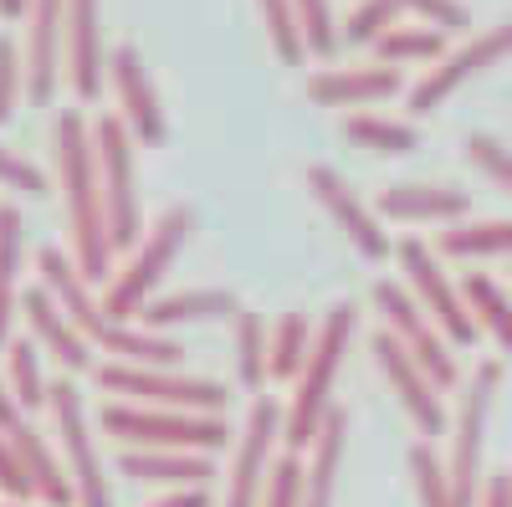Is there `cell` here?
Listing matches in <instances>:
<instances>
[{
  "label": "cell",
  "mask_w": 512,
  "mask_h": 507,
  "mask_svg": "<svg viewBox=\"0 0 512 507\" xmlns=\"http://www.w3.org/2000/svg\"><path fill=\"white\" fill-rule=\"evenodd\" d=\"M52 159H57V185L67 200V241L72 262L88 282H108L113 267V231H108V205L98 180V144H93V118L82 108H62L52 123Z\"/></svg>",
  "instance_id": "obj_1"
},
{
  "label": "cell",
  "mask_w": 512,
  "mask_h": 507,
  "mask_svg": "<svg viewBox=\"0 0 512 507\" xmlns=\"http://www.w3.org/2000/svg\"><path fill=\"white\" fill-rule=\"evenodd\" d=\"M36 272H41V287L52 292V298L67 308V318L82 328V338L108 354V359H123V364H159V369H180L185 349H180V338H169V333H149L139 323H118L108 318L103 308V292H93V282L77 272V262L67 257V251L57 246H41L36 251Z\"/></svg>",
  "instance_id": "obj_2"
},
{
  "label": "cell",
  "mask_w": 512,
  "mask_h": 507,
  "mask_svg": "<svg viewBox=\"0 0 512 507\" xmlns=\"http://www.w3.org/2000/svg\"><path fill=\"white\" fill-rule=\"evenodd\" d=\"M354 323H359V308H354V303H333V308L323 313V323H318L313 354H308L303 374L292 379V405L282 410V441H287L292 456L313 451L323 420L333 415V385H338V369H344Z\"/></svg>",
  "instance_id": "obj_3"
},
{
  "label": "cell",
  "mask_w": 512,
  "mask_h": 507,
  "mask_svg": "<svg viewBox=\"0 0 512 507\" xmlns=\"http://www.w3.org/2000/svg\"><path fill=\"white\" fill-rule=\"evenodd\" d=\"M190 231H195V210H190V205H169L164 216L144 231V241L128 251V262H123V267L108 277V287H103L108 318L139 323V313L159 298V282H164V272L175 267V257L185 251Z\"/></svg>",
  "instance_id": "obj_4"
},
{
  "label": "cell",
  "mask_w": 512,
  "mask_h": 507,
  "mask_svg": "<svg viewBox=\"0 0 512 507\" xmlns=\"http://www.w3.org/2000/svg\"><path fill=\"white\" fill-rule=\"evenodd\" d=\"M98 426L123 446H149V451H221L231 441L221 415H195V410H164V405H134V400H108L98 410Z\"/></svg>",
  "instance_id": "obj_5"
},
{
  "label": "cell",
  "mask_w": 512,
  "mask_h": 507,
  "mask_svg": "<svg viewBox=\"0 0 512 507\" xmlns=\"http://www.w3.org/2000/svg\"><path fill=\"white\" fill-rule=\"evenodd\" d=\"M93 144H98V180H103V205H108V231L113 251H134L144 241V200H139V164H134V129L123 113H98L93 118Z\"/></svg>",
  "instance_id": "obj_6"
},
{
  "label": "cell",
  "mask_w": 512,
  "mask_h": 507,
  "mask_svg": "<svg viewBox=\"0 0 512 507\" xmlns=\"http://www.w3.org/2000/svg\"><path fill=\"white\" fill-rule=\"evenodd\" d=\"M93 379L113 400H134V405H164V410H195V415H221L226 410V385L180 369H159V364H123L103 359Z\"/></svg>",
  "instance_id": "obj_7"
},
{
  "label": "cell",
  "mask_w": 512,
  "mask_h": 507,
  "mask_svg": "<svg viewBox=\"0 0 512 507\" xmlns=\"http://www.w3.org/2000/svg\"><path fill=\"white\" fill-rule=\"evenodd\" d=\"M502 364L482 359L472 385L461 390V410L451 420V456H446V477H451V497L456 507H477L482 502V441H487V410L497 395Z\"/></svg>",
  "instance_id": "obj_8"
},
{
  "label": "cell",
  "mask_w": 512,
  "mask_h": 507,
  "mask_svg": "<svg viewBox=\"0 0 512 507\" xmlns=\"http://www.w3.org/2000/svg\"><path fill=\"white\" fill-rule=\"evenodd\" d=\"M47 410H52V436L62 441L67 477L77 487V507H113V492H108V477H103V456L93 446V420H88V405H82V390L72 385V379H52Z\"/></svg>",
  "instance_id": "obj_9"
},
{
  "label": "cell",
  "mask_w": 512,
  "mask_h": 507,
  "mask_svg": "<svg viewBox=\"0 0 512 507\" xmlns=\"http://www.w3.org/2000/svg\"><path fill=\"white\" fill-rule=\"evenodd\" d=\"M369 298H374L384 328H390L400 344L415 354V364L431 374L441 390H456V385H461V364H456V354H451V338L431 323V313L415 303V292L400 287V282H390V277H379Z\"/></svg>",
  "instance_id": "obj_10"
},
{
  "label": "cell",
  "mask_w": 512,
  "mask_h": 507,
  "mask_svg": "<svg viewBox=\"0 0 512 507\" xmlns=\"http://www.w3.org/2000/svg\"><path fill=\"white\" fill-rule=\"evenodd\" d=\"M395 257H400V267H405V277H410V292H415V303L431 313V323L451 338V349H472L477 338H482V328H477V318H472V308H466V298H461V287L446 277V267L436 262V251L425 246V241H400L395 246Z\"/></svg>",
  "instance_id": "obj_11"
},
{
  "label": "cell",
  "mask_w": 512,
  "mask_h": 507,
  "mask_svg": "<svg viewBox=\"0 0 512 507\" xmlns=\"http://www.w3.org/2000/svg\"><path fill=\"white\" fill-rule=\"evenodd\" d=\"M282 441V405L272 395H256L246 410V426L231 451V477H226V502L221 507H262L267 477H272V446Z\"/></svg>",
  "instance_id": "obj_12"
},
{
  "label": "cell",
  "mask_w": 512,
  "mask_h": 507,
  "mask_svg": "<svg viewBox=\"0 0 512 507\" xmlns=\"http://www.w3.org/2000/svg\"><path fill=\"white\" fill-rule=\"evenodd\" d=\"M502 57H512V16L497 21V26H482L477 36H466L456 52H446L436 67H425V77L410 88V113H420V118L436 113L466 77H477L482 67H492Z\"/></svg>",
  "instance_id": "obj_13"
},
{
  "label": "cell",
  "mask_w": 512,
  "mask_h": 507,
  "mask_svg": "<svg viewBox=\"0 0 512 507\" xmlns=\"http://www.w3.org/2000/svg\"><path fill=\"white\" fill-rule=\"evenodd\" d=\"M369 354H374V364H379V374H384V385H390L395 395H400V405H405V415L415 420V431H420V441H431V436H441L446 431V405H441V385L431 374H425L420 364H415V354L400 344V338L390 333V328H379L374 338H369Z\"/></svg>",
  "instance_id": "obj_14"
},
{
  "label": "cell",
  "mask_w": 512,
  "mask_h": 507,
  "mask_svg": "<svg viewBox=\"0 0 512 507\" xmlns=\"http://www.w3.org/2000/svg\"><path fill=\"white\" fill-rule=\"evenodd\" d=\"M21 57H26V98L52 103L57 82L67 77V6L62 0H31Z\"/></svg>",
  "instance_id": "obj_15"
},
{
  "label": "cell",
  "mask_w": 512,
  "mask_h": 507,
  "mask_svg": "<svg viewBox=\"0 0 512 507\" xmlns=\"http://www.w3.org/2000/svg\"><path fill=\"white\" fill-rule=\"evenodd\" d=\"M308 190H313V200L333 216V226L354 241L359 257H369V262L390 257V231H379V210H369V205L359 200V190L338 175L333 164H308Z\"/></svg>",
  "instance_id": "obj_16"
},
{
  "label": "cell",
  "mask_w": 512,
  "mask_h": 507,
  "mask_svg": "<svg viewBox=\"0 0 512 507\" xmlns=\"http://www.w3.org/2000/svg\"><path fill=\"white\" fill-rule=\"evenodd\" d=\"M108 82H113V98H118V113L123 123L134 129V139L144 144H159L169 134V118L159 108V93H154V77L144 67V52L134 41H118L108 52Z\"/></svg>",
  "instance_id": "obj_17"
},
{
  "label": "cell",
  "mask_w": 512,
  "mask_h": 507,
  "mask_svg": "<svg viewBox=\"0 0 512 507\" xmlns=\"http://www.w3.org/2000/svg\"><path fill=\"white\" fill-rule=\"evenodd\" d=\"M405 93V72L384 62H354V67H318L308 72V98L323 108H364L379 98Z\"/></svg>",
  "instance_id": "obj_18"
},
{
  "label": "cell",
  "mask_w": 512,
  "mask_h": 507,
  "mask_svg": "<svg viewBox=\"0 0 512 507\" xmlns=\"http://www.w3.org/2000/svg\"><path fill=\"white\" fill-rule=\"evenodd\" d=\"M21 318L31 323V338H36V344L52 349V359H57L62 369H72V374H77V369H98V364H93L98 349L88 344V338H82V328L67 318V308H62L41 282L21 292Z\"/></svg>",
  "instance_id": "obj_19"
},
{
  "label": "cell",
  "mask_w": 512,
  "mask_h": 507,
  "mask_svg": "<svg viewBox=\"0 0 512 507\" xmlns=\"http://www.w3.org/2000/svg\"><path fill=\"white\" fill-rule=\"evenodd\" d=\"M62 6H67V82L82 103H93L103 93V77H108L98 0H62Z\"/></svg>",
  "instance_id": "obj_20"
},
{
  "label": "cell",
  "mask_w": 512,
  "mask_h": 507,
  "mask_svg": "<svg viewBox=\"0 0 512 507\" xmlns=\"http://www.w3.org/2000/svg\"><path fill=\"white\" fill-rule=\"evenodd\" d=\"M466 210H472V195L456 185H384L379 190V216L384 221H425V226H456Z\"/></svg>",
  "instance_id": "obj_21"
},
{
  "label": "cell",
  "mask_w": 512,
  "mask_h": 507,
  "mask_svg": "<svg viewBox=\"0 0 512 507\" xmlns=\"http://www.w3.org/2000/svg\"><path fill=\"white\" fill-rule=\"evenodd\" d=\"M118 472L134 477V482H154L169 492H190L205 487L216 477V461L200 456V451H149V446H123L118 451Z\"/></svg>",
  "instance_id": "obj_22"
},
{
  "label": "cell",
  "mask_w": 512,
  "mask_h": 507,
  "mask_svg": "<svg viewBox=\"0 0 512 507\" xmlns=\"http://www.w3.org/2000/svg\"><path fill=\"white\" fill-rule=\"evenodd\" d=\"M241 303L231 287H185V292H159V298L139 313V328L169 333L185 323H210V318H236Z\"/></svg>",
  "instance_id": "obj_23"
},
{
  "label": "cell",
  "mask_w": 512,
  "mask_h": 507,
  "mask_svg": "<svg viewBox=\"0 0 512 507\" xmlns=\"http://www.w3.org/2000/svg\"><path fill=\"white\" fill-rule=\"evenodd\" d=\"M11 441H16V451L26 461V477H31L41 507H77V487H72V477L62 467V456L47 446V436H41L31 420H21V426L11 431Z\"/></svg>",
  "instance_id": "obj_24"
},
{
  "label": "cell",
  "mask_w": 512,
  "mask_h": 507,
  "mask_svg": "<svg viewBox=\"0 0 512 507\" xmlns=\"http://www.w3.org/2000/svg\"><path fill=\"white\" fill-rule=\"evenodd\" d=\"M344 446H349V415L333 405L323 420V431L308 451V482H303V507H333L338 497V467H344Z\"/></svg>",
  "instance_id": "obj_25"
},
{
  "label": "cell",
  "mask_w": 512,
  "mask_h": 507,
  "mask_svg": "<svg viewBox=\"0 0 512 507\" xmlns=\"http://www.w3.org/2000/svg\"><path fill=\"white\" fill-rule=\"evenodd\" d=\"M21 262H26V226L11 200H0V349L11 344V308H21Z\"/></svg>",
  "instance_id": "obj_26"
},
{
  "label": "cell",
  "mask_w": 512,
  "mask_h": 507,
  "mask_svg": "<svg viewBox=\"0 0 512 507\" xmlns=\"http://www.w3.org/2000/svg\"><path fill=\"white\" fill-rule=\"evenodd\" d=\"M461 298H466V308H472L477 328L492 333V344L512 359V298H507V292L487 272H466L461 277Z\"/></svg>",
  "instance_id": "obj_27"
},
{
  "label": "cell",
  "mask_w": 512,
  "mask_h": 507,
  "mask_svg": "<svg viewBox=\"0 0 512 507\" xmlns=\"http://www.w3.org/2000/svg\"><path fill=\"white\" fill-rule=\"evenodd\" d=\"M6 385H11L21 415L47 405L52 379H47V369H41V344H36V338H11V344H6Z\"/></svg>",
  "instance_id": "obj_28"
},
{
  "label": "cell",
  "mask_w": 512,
  "mask_h": 507,
  "mask_svg": "<svg viewBox=\"0 0 512 507\" xmlns=\"http://www.w3.org/2000/svg\"><path fill=\"white\" fill-rule=\"evenodd\" d=\"M344 139L374 154H410L420 144V129L410 118H384V113H349L344 118Z\"/></svg>",
  "instance_id": "obj_29"
},
{
  "label": "cell",
  "mask_w": 512,
  "mask_h": 507,
  "mask_svg": "<svg viewBox=\"0 0 512 507\" xmlns=\"http://www.w3.org/2000/svg\"><path fill=\"white\" fill-rule=\"evenodd\" d=\"M231 328H236V379L246 390H262L267 379H272V369H267V359H272V333L262 328V318H256L251 308H241L236 318H231Z\"/></svg>",
  "instance_id": "obj_30"
},
{
  "label": "cell",
  "mask_w": 512,
  "mask_h": 507,
  "mask_svg": "<svg viewBox=\"0 0 512 507\" xmlns=\"http://www.w3.org/2000/svg\"><path fill=\"white\" fill-rule=\"evenodd\" d=\"M313 338H318V328L308 323V313H282L277 328H272V359H267L272 379H297L303 374V364L313 354Z\"/></svg>",
  "instance_id": "obj_31"
},
{
  "label": "cell",
  "mask_w": 512,
  "mask_h": 507,
  "mask_svg": "<svg viewBox=\"0 0 512 507\" xmlns=\"http://www.w3.org/2000/svg\"><path fill=\"white\" fill-rule=\"evenodd\" d=\"M446 257H512V221H456L441 231Z\"/></svg>",
  "instance_id": "obj_32"
},
{
  "label": "cell",
  "mask_w": 512,
  "mask_h": 507,
  "mask_svg": "<svg viewBox=\"0 0 512 507\" xmlns=\"http://www.w3.org/2000/svg\"><path fill=\"white\" fill-rule=\"evenodd\" d=\"M374 57L384 67H400V62H441L446 57V31L436 26H390L374 41Z\"/></svg>",
  "instance_id": "obj_33"
},
{
  "label": "cell",
  "mask_w": 512,
  "mask_h": 507,
  "mask_svg": "<svg viewBox=\"0 0 512 507\" xmlns=\"http://www.w3.org/2000/svg\"><path fill=\"white\" fill-rule=\"evenodd\" d=\"M410 482H415V502H420V507H456L446 461L436 456L431 441H415V446H410Z\"/></svg>",
  "instance_id": "obj_34"
},
{
  "label": "cell",
  "mask_w": 512,
  "mask_h": 507,
  "mask_svg": "<svg viewBox=\"0 0 512 507\" xmlns=\"http://www.w3.org/2000/svg\"><path fill=\"white\" fill-rule=\"evenodd\" d=\"M256 11H262V26H267V36H272V52L282 57V62H303L308 57V41H303V31H297V11H292V0H256Z\"/></svg>",
  "instance_id": "obj_35"
},
{
  "label": "cell",
  "mask_w": 512,
  "mask_h": 507,
  "mask_svg": "<svg viewBox=\"0 0 512 507\" xmlns=\"http://www.w3.org/2000/svg\"><path fill=\"white\" fill-rule=\"evenodd\" d=\"M400 6L395 0H359V6L349 11V21H344V41H354V47H374V41L390 31V26H400Z\"/></svg>",
  "instance_id": "obj_36"
},
{
  "label": "cell",
  "mask_w": 512,
  "mask_h": 507,
  "mask_svg": "<svg viewBox=\"0 0 512 507\" xmlns=\"http://www.w3.org/2000/svg\"><path fill=\"white\" fill-rule=\"evenodd\" d=\"M292 11H297V31H303V41H308V52L313 57H328L333 47H338V21H333V6L328 0H292Z\"/></svg>",
  "instance_id": "obj_37"
},
{
  "label": "cell",
  "mask_w": 512,
  "mask_h": 507,
  "mask_svg": "<svg viewBox=\"0 0 512 507\" xmlns=\"http://www.w3.org/2000/svg\"><path fill=\"white\" fill-rule=\"evenodd\" d=\"M21 98H26V57L11 36H0V123H11Z\"/></svg>",
  "instance_id": "obj_38"
},
{
  "label": "cell",
  "mask_w": 512,
  "mask_h": 507,
  "mask_svg": "<svg viewBox=\"0 0 512 507\" xmlns=\"http://www.w3.org/2000/svg\"><path fill=\"white\" fill-rule=\"evenodd\" d=\"M303 482H308L303 461H297L292 451L277 456V467L267 477V492H262V507H303Z\"/></svg>",
  "instance_id": "obj_39"
},
{
  "label": "cell",
  "mask_w": 512,
  "mask_h": 507,
  "mask_svg": "<svg viewBox=\"0 0 512 507\" xmlns=\"http://www.w3.org/2000/svg\"><path fill=\"white\" fill-rule=\"evenodd\" d=\"M466 159H472L482 175H492L507 195H512V149L497 134H466Z\"/></svg>",
  "instance_id": "obj_40"
},
{
  "label": "cell",
  "mask_w": 512,
  "mask_h": 507,
  "mask_svg": "<svg viewBox=\"0 0 512 507\" xmlns=\"http://www.w3.org/2000/svg\"><path fill=\"white\" fill-rule=\"evenodd\" d=\"M0 185L16 190V195H47V175H41V164H31L26 154H16L6 144H0Z\"/></svg>",
  "instance_id": "obj_41"
},
{
  "label": "cell",
  "mask_w": 512,
  "mask_h": 507,
  "mask_svg": "<svg viewBox=\"0 0 512 507\" xmlns=\"http://www.w3.org/2000/svg\"><path fill=\"white\" fill-rule=\"evenodd\" d=\"M0 497H6V502L36 497V487H31V477H26V461H21L11 431H0Z\"/></svg>",
  "instance_id": "obj_42"
},
{
  "label": "cell",
  "mask_w": 512,
  "mask_h": 507,
  "mask_svg": "<svg viewBox=\"0 0 512 507\" xmlns=\"http://www.w3.org/2000/svg\"><path fill=\"white\" fill-rule=\"evenodd\" d=\"M395 6L400 11H415L425 26H436V31H461L466 21H472L461 0H395Z\"/></svg>",
  "instance_id": "obj_43"
},
{
  "label": "cell",
  "mask_w": 512,
  "mask_h": 507,
  "mask_svg": "<svg viewBox=\"0 0 512 507\" xmlns=\"http://www.w3.org/2000/svg\"><path fill=\"white\" fill-rule=\"evenodd\" d=\"M477 507H512V472L487 477V487H482V502H477Z\"/></svg>",
  "instance_id": "obj_44"
},
{
  "label": "cell",
  "mask_w": 512,
  "mask_h": 507,
  "mask_svg": "<svg viewBox=\"0 0 512 507\" xmlns=\"http://www.w3.org/2000/svg\"><path fill=\"white\" fill-rule=\"evenodd\" d=\"M149 507H210V492L205 487H190V492H164L159 502H149Z\"/></svg>",
  "instance_id": "obj_45"
},
{
  "label": "cell",
  "mask_w": 512,
  "mask_h": 507,
  "mask_svg": "<svg viewBox=\"0 0 512 507\" xmlns=\"http://www.w3.org/2000/svg\"><path fill=\"white\" fill-rule=\"evenodd\" d=\"M21 405H16V395H11V385H6V379H0V431H16L21 426Z\"/></svg>",
  "instance_id": "obj_46"
},
{
  "label": "cell",
  "mask_w": 512,
  "mask_h": 507,
  "mask_svg": "<svg viewBox=\"0 0 512 507\" xmlns=\"http://www.w3.org/2000/svg\"><path fill=\"white\" fill-rule=\"evenodd\" d=\"M26 11H31V0H0V16H21L26 21Z\"/></svg>",
  "instance_id": "obj_47"
},
{
  "label": "cell",
  "mask_w": 512,
  "mask_h": 507,
  "mask_svg": "<svg viewBox=\"0 0 512 507\" xmlns=\"http://www.w3.org/2000/svg\"><path fill=\"white\" fill-rule=\"evenodd\" d=\"M0 507H26V502H0Z\"/></svg>",
  "instance_id": "obj_48"
}]
</instances>
